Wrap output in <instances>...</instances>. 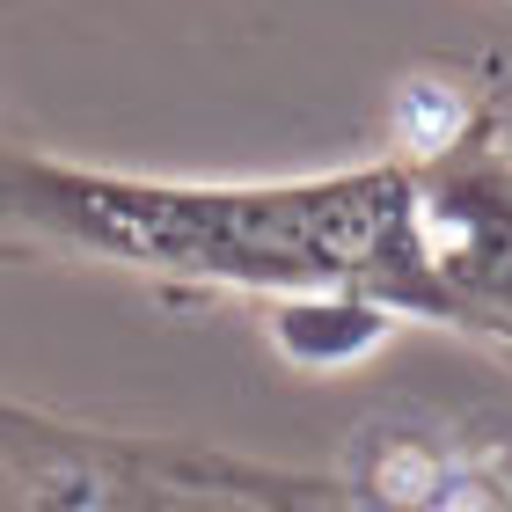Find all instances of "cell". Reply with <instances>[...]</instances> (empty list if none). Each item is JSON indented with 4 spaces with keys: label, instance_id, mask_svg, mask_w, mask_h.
<instances>
[{
    "label": "cell",
    "instance_id": "1",
    "mask_svg": "<svg viewBox=\"0 0 512 512\" xmlns=\"http://www.w3.org/2000/svg\"><path fill=\"white\" fill-rule=\"evenodd\" d=\"M469 132V103L454 96L447 81H410L403 88V147L417 161H447Z\"/></svg>",
    "mask_w": 512,
    "mask_h": 512
}]
</instances>
